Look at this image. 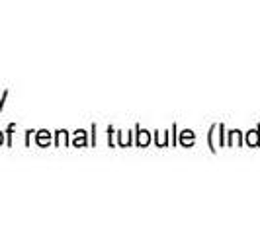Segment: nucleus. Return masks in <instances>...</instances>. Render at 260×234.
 I'll use <instances>...</instances> for the list:
<instances>
[{"instance_id": "1", "label": "nucleus", "mask_w": 260, "mask_h": 234, "mask_svg": "<svg viewBox=\"0 0 260 234\" xmlns=\"http://www.w3.org/2000/svg\"><path fill=\"white\" fill-rule=\"evenodd\" d=\"M0 143H2V135H0Z\"/></svg>"}]
</instances>
